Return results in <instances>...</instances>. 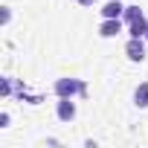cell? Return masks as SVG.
I'll return each instance as SVG.
<instances>
[{
	"label": "cell",
	"mask_w": 148,
	"mask_h": 148,
	"mask_svg": "<svg viewBox=\"0 0 148 148\" xmlns=\"http://www.w3.org/2000/svg\"><path fill=\"white\" fill-rule=\"evenodd\" d=\"M52 93H55L58 99H76V96H84V93H87V84H84L82 79H70V76H64V79H55Z\"/></svg>",
	"instance_id": "1"
},
{
	"label": "cell",
	"mask_w": 148,
	"mask_h": 148,
	"mask_svg": "<svg viewBox=\"0 0 148 148\" xmlns=\"http://www.w3.org/2000/svg\"><path fill=\"white\" fill-rule=\"evenodd\" d=\"M125 21L122 18H102V23H99V35L102 38H116V35H122L125 32Z\"/></svg>",
	"instance_id": "2"
},
{
	"label": "cell",
	"mask_w": 148,
	"mask_h": 148,
	"mask_svg": "<svg viewBox=\"0 0 148 148\" xmlns=\"http://www.w3.org/2000/svg\"><path fill=\"white\" fill-rule=\"evenodd\" d=\"M145 38H128V44H125V55L134 61V64H139V61H145Z\"/></svg>",
	"instance_id": "3"
},
{
	"label": "cell",
	"mask_w": 148,
	"mask_h": 148,
	"mask_svg": "<svg viewBox=\"0 0 148 148\" xmlns=\"http://www.w3.org/2000/svg\"><path fill=\"white\" fill-rule=\"evenodd\" d=\"M55 116H58L61 122H73V119H76V102H73V99H58Z\"/></svg>",
	"instance_id": "4"
},
{
	"label": "cell",
	"mask_w": 148,
	"mask_h": 148,
	"mask_svg": "<svg viewBox=\"0 0 148 148\" xmlns=\"http://www.w3.org/2000/svg\"><path fill=\"white\" fill-rule=\"evenodd\" d=\"M145 32H148V18H145V15L128 23V35H131V38H145Z\"/></svg>",
	"instance_id": "5"
},
{
	"label": "cell",
	"mask_w": 148,
	"mask_h": 148,
	"mask_svg": "<svg viewBox=\"0 0 148 148\" xmlns=\"http://www.w3.org/2000/svg\"><path fill=\"white\" fill-rule=\"evenodd\" d=\"M122 12H125L122 0H108V3L102 6V18H122Z\"/></svg>",
	"instance_id": "6"
},
{
	"label": "cell",
	"mask_w": 148,
	"mask_h": 148,
	"mask_svg": "<svg viewBox=\"0 0 148 148\" xmlns=\"http://www.w3.org/2000/svg\"><path fill=\"white\" fill-rule=\"evenodd\" d=\"M134 105L136 108H148V82H139L134 90Z\"/></svg>",
	"instance_id": "7"
},
{
	"label": "cell",
	"mask_w": 148,
	"mask_h": 148,
	"mask_svg": "<svg viewBox=\"0 0 148 148\" xmlns=\"http://www.w3.org/2000/svg\"><path fill=\"white\" fill-rule=\"evenodd\" d=\"M136 18H142V9H139V6H125L122 21H125V23H131V21H136Z\"/></svg>",
	"instance_id": "8"
},
{
	"label": "cell",
	"mask_w": 148,
	"mask_h": 148,
	"mask_svg": "<svg viewBox=\"0 0 148 148\" xmlns=\"http://www.w3.org/2000/svg\"><path fill=\"white\" fill-rule=\"evenodd\" d=\"M0 90H3V96L9 99V96H12V90H15V84H12V79H3V82H0Z\"/></svg>",
	"instance_id": "9"
},
{
	"label": "cell",
	"mask_w": 148,
	"mask_h": 148,
	"mask_svg": "<svg viewBox=\"0 0 148 148\" xmlns=\"http://www.w3.org/2000/svg\"><path fill=\"white\" fill-rule=\"evenodd\" d=\"M9 21H12V9H9V6H3V18H0V23H3V26H6Z\"/></svg>",
	"instance_id": "10"
},
{
	"label": "cell",
	"mask_w": 148,
	"mask_h": 148,
	"mask_svg": "<svg viewBox=\"0 0 148 148\" xmlns=\"http://www.w3.org/2000/svg\"><path fill=\"white\" fill-rule=\"evenodd\" d=\"M0 128H9V113H6V110L0 113Z\"/></svg>",
	"instance_id": "11"
},
{
	"label": "cell",
	"mask_w": 148,
	"mask_h": 148,
	"mask_svg": "<svg viewBox=\"0 0 148 148\" xmlns=\"http://www.w3.org/2000/svg\"><path fill=\"white\" fill-rule=\"evenodd\" d=\"M79 3H82V6H93V3H96V0H79Z\"/></svg>",
	"instance_id": "12"
},
{
	"label": "cell",
	"mask_w": 148,
	"mask_h": 148,
	"mask_svg": "<svg viewBox=\"0 0 148 148\" xmlns=\"http://www.w3.org/2000/svg\"><path fill=\"white\" fill-rule=\"evenodd\" d=\"M145 41H148V32H145Z\"/></svg>",
	"instance_id": "13"
}]
</instances>
